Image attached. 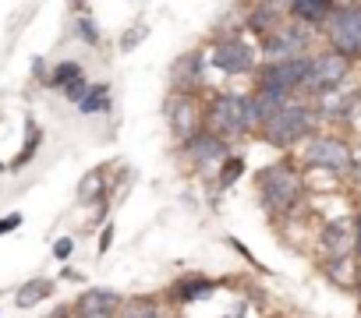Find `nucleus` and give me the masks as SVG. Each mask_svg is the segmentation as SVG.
Segmentation results:
<instances>
[{
    "label": "nucleus",
    "mask_w": 361,
    "mask_h": 318,
    "mask_svg": "<svg viewBox=\"0 0 361 318\" xmlns=\"http://www.w3.org/2000/svg\"><path fill=\"white\" fill-rule=\"evenodd\" d=\"M216 290V283L213 279H206V276H185V279H177L173 283V297L180 300V304H192V300H202V297H209Z\"/></svg>",
    "instance_id": "18"
},
{
    "label": "nucleus",
    "mask_w": 361,
    "mask_h": 318,
    "mask_svg": "<svg viewBox=\"0 0 361 318\" xmlns=\"http://www.w3.org/2000/svg\"><path fill=\"white\" fill-rule=\"evenodd\" d=\"M78 36H82L85 43H99V32H96L92 18H82V22H78Z\"/></svg>",
    "instance_id": "27"
},
{
    "label": "nucleus",
    "mask_w": 361,
    "mask_h": 318,
    "mask_svg": "<svg viewBox=\"0 0 361 318\" xmlns=\"http://www.w3.org/2000/svg\"><path fill=\"white\" fill-rule=\"evenodd\" d=\"M305 167L312 170H329V174H343L354 167V152L343 138L336 134H315L305 145Z\"/></svg>",
    "instance_id": "4"
},
{
    "label": "nucleus",
    "mask_w": 361,
    "mask_h": 318,
    "mask_svg": "<svg viewBox=\"0 0 361 318\" xmlns=\"http://www.w3.org/2000/svg\"><path fill=\"white\" fill-rule=\"evenodd\" d=\"M213 64H216L224 75H248V71H255V46H252L248 39L227 36V39L216 43Z\"/></svg>",
    "instance_id": "10"
},
{
    "label": "nucleus",
    "mask_w": 361,
    "mask_h": 318,
    "mask_svg": "<svg viewBox=\"0 0 361 318\" xmlns=\"http://www.w3.org/2000/svg\"><path fill=\"white\" fill-rule=\"evenodd\" d=\"M0 174H4V163H0Z\"/></svg>",
    "instance_id": "34"
},
{
    "label": "nucleus",
    "mask_w": 361,
    "mask_h": 318,
    "mask_svg": "<svg viewBox=\"0 0 361 318\" xmlns=\"http://www.w3.org/2000/svg\"><path fill=\"white\" fill-rule=\"evenodd\" d=\"M78 78H85V71H82V64H75V61H64V64H57L54 71H50V89H68L71 82H78Z\"/></svg>",
    "instance_id": "23"
},
{
    "label": "nucleus",
    "mask_w": 361,
    "mask_h": 318,
    "mask_svg": "<svg viewBox=\"0 0 361 318\" xmlns=\"http://www.w3.org/2000/svg\"><path fill=\"white\" fill-rule=\"evenodd\" d=\"M354 251L361 255V216H357V223H354Z\"/></svg>",
    "instance_id": "32"
},
{
    "label": "nucleus",
    "mask_w": 361,
    "mask_h": 318,
    "mask_svg": "<svg viewBox=\"0 0 361 318\" xmlns=\"http://www.w3.org/2000/svg\"><path fill=\"white\" fill-rule=\"evenodd\" d=\"M308 43H312V32L305 29V25H298V22H280L266 39H262V53L269 57V64H276V61H298V57H308L305 50H308Z\"/></svg>",
    "instance_id": "7"
},
{
    "label": "nucleus",
    "mask_w": 361,
    "mask_h": 318,
    "mask_svg": "<svg viewBox=\"0 0 361 318\" xmlns=\"http://www.w3.org/2000/svg\"><path fill=\"white\" fill-rule=\"evenodd\" d=\"M276 25H280V8H276V4H259V8H252V15H248V29H252V32H259V36L266 39Z\"/></svg>",
    "instance_id": "20"
},
{
    "label": "nucleus",
    "mask_w": 361,
    "mask_h": 318,
    "mask_svg": "<svg viewBox=\"0 0 361 318\" xmlns=\"http://www.w3.org/2000/svg\"><path fill=\"white\" fill-rule=\"evenodd\" d=\"M110 244H114V227H103V234H99V255H106Z\"/></svg>",
    "instance_id": "31"
},
{
    "label": "nucleus",
    "mask_w": 361,
    "mask_h": 318,
    "mask_svg": "<svg viewBox=\"0 0 361 318\" xmlns=\"http://www.w3.org/2000/svg\"><path fill=\"white\" fill-rule=\"evenodd\" d=\"M78 195H82V202H96V198L103 195V170H99V167H96V170H89V174L82 177Z\"/></svg>",
    "instance_id": "25"
},
{
    "label": "nucleus",
    "mask_w": 361,
    "mask_h": 318,
    "mask_svg": "<svg viewBox=\"0 0 361 318\" xmlns=\"http://www.w3.org/2000/svg\"><path fill=\"white\" fill-rule=\"evenodd\" d=\"M241 174H245V159H241V155H227L224 163H220L216 184H220V188H231V184H234V181H238Z\"/></svg>",
    "instance_id": "24"
},
{
    "label": "nucleus",
    "mask_w": 361,
    "mask_h": 318,
    "mask_svg": "<svg viewBox=\"0 0 361 318\" xmlns=\"http://www.w3.org/2000/svg\"><path fill=\"white\" fill-rule=\"evenodd\" d=\"M202 64H206V53H185L177 64H173V85H177V92H188V89H195L199 82H202Z\"/></svg>",
    "instance_id": "16"
},
{
    "label": "nucleus",
    "mask_w": 361,
    "mask_h": 318,
    "mask_svg": "<svg viewBox=\"0 0 361 318\" xmlns=\"http://www.w3.org/2000/svg\"><path fill=\"white\" fill-rule=\"evenodd\" d=\"M227 318H245V307H241V304H234V307H231V314H227Z\"/></svg>",
    "instance_id": "33"
},
{
    "label": "nucleus",
    "mask_w": 361,
    "mask_h": 318,
    "mask_svg": "<svg viewBox=\"0 0 361 318\" xmlns=\"http://www.w3.org/2000/svg\"><path fill=\"white\" fill-rule=\"evenodd\" d=\"M71 251H75V241H71V237H61V241L54 244V255H57L61 262H68V258H71Z\"/></svg>",
    "instance_id": "29"
},
{
    "label": "nucleus",
    "mask_w": 361,
    "mask_h": 318,
    "mask_svg": "<svg viewBox=\"0 0 361 318\" xmlns=\"http://www.w3.org/2000/svg\"><path fill=\"white\" fill-rule=\"evenodd\" d=\"M85 92H89V82H85V78H78V82H71V85L64 89V96H68L71 103H78V99H82Z\"/></svg>",
    "instance_id": "28"
},
{
    "label": "nucleus",
    "mask_w": 361,
    "mask_h": 318,
    "mask_svg": "<svg viewBox=\"0 0 361 318\" xmlns=\"http://www.w3.org/2000/svg\"><path fill=\"white\" fill-rule=\"evenodd\" d=\"M308 61L312 57H298V61H276V64H266L259 71V89H276V92H294L305 85L308 78Z\"/></svg>",
    "instance_id": "8"
},
{
    "label": "nucleus",
    "mask_w": 361,
    "mask_h": 318,
    "mask_svg": "<svg viewBox=\"0 0 361 318\" xmlns=\"http://www.w3.org/2000/svg\"><path fill=\"white\" fill-rule=\"evenodd\" d=\"M315 127V110L308 103H287L276 117H269L262 124V134L269 145H294L301 138H308Z\"/></svg>",
    "instance_id": "2"
},
{
    "label": "nucleus",
    "mask_w": 361,
    "mask_h": 318,
    "mask_svg": "<svg viewBox=\"0 0 361 318\" xmlns=\"http://www.w3.org/2000/svg\"><path fill=\"white\" fill-rule=\"evenodd\" d=\"M145 36H149V25H131V29L121 36V53H131V50H135V46H138Z\"/></svg>",
    "instance_id": "26"
},
{
    "label": "nucleus",
    "mask_w": 361,
    "mask_h": 318,
    "mask_svg": "<svg viewBox=\"0 0 361 318\" xmlns=\"http://www.w3.org/2000/svg\"><path fill=\"white\" fill-rule=\"evenodd\" d=\"M163 110H166L170 131H173L180 141H192V138L199 134V103H195L192 92H173Z\"/></svg>",
    "instance_id": "9"
},
{
    "label": "nucleus",
    "mask_w": 361,
    "mask_h": 318,
    "mask_svg": "<svg viewBox=\"0 0 361 318\" xmlns=\"http://www.w3.org/2000/svg\"><path fill=\"white\" fill-rule=\"evenodd\" d=\"M259 195L269 212H287L301 198V177L290 163H273L259 174Z\"/></svg>",
    "instance_id": "1"
},
{
    "label": "nucleus",
    "mask_w": 361,
    "mask_h": 318,
    "mask_svg": "<svg viewBox=\"0 0 361 318\" xmlns=\"http://www.w3.org/2000/svg\"><path fill=\"white\" fill-rule=\"evenodd\" d=\"M347 75H350V61L329 50V53H319V57L308 61V78H305L301 89L312 92V96H329V92L343 89Z\"/></svg>",
    "instance_id": "5"
},
{
    "label": "nucleus",
    "mask_w": 361,
    "mask_h": 318,
    "mask_svg": "<svg viewBox=\"0 0 361 318\" xmlns=\"http://www.w3.org/2000/svg\"><path fill=\"white\" fill-rule=\"evenodd\" d=\"M124 297L117 290H106V286H92L85 290L78 300H75V314L78 318H117Z\"/></svg>",
    "instance_id": "11"
},
{
    "label": "nucleus",
    "mask_w": 361,
    "mask_h": 318,
    "mask_svg": "<svg viewBox=\"0 0 361 318\" xmlns=\"http://www.w3.org/2000/svg\"><path fill=\"white\" fill-rule=\"evenodd\" d=\"M333 53L347 57L350 64L361 57V4H333V15L326 22Z\"/></svg>",
    "instance_id": "3"
},
{
    "label": "nucleus",
    "mask_w": 361,
    "mask_h": 318,
    "mask_svg": "<svg viewBox=\"0 0 361 318\" xmlns=\"http://www.w3.org/2000/svg\"><path fill=\"white\" fill-rule=\"evenodd\" d=\"M209 120H213V134H248L255 127V117H252V103L248 96H238V92H227L213 103L209 110Z\"/></svg>",
    "instance_id": "6"
},
{
    "label": "nucleus",
    "mask_w": 361,
    "mask_h": 318,
    "mask_svg": "<svg viewBox=\"0 0 361 318\" xmlns=\"http://www.w3.org/2000/svg\"><path fill=\"white\" fill-rule=\"evenodd\" d=\"M287 11L298 18V25L312 29V25H326V22H329L333 4H326V0H294V4H290Z\"/></svg>",
    "instance_id": "17"
},
{
    "label": "nucleus",
    "mask_w": 361,
    "mask_h": 318,
    "mask_svg": "<svg viewBox=\"0 0 361 318\" xmlns=\"http://www.w3.org/2000/svg\"><path fill=\"white\" fill-rule=\"evenodd\" d=\"M25 220H22V212H11V216H4L0 220V234H11V230H18Z\"/></svg>",
    "instance_id": "30"
},
{
    "label": "nucleus",
    "mask_w": 361,
    "mask_h": 318,
    "mask_svg": "<svg viewBox=\"0 0 361 318\" xmlns=\"http://www.w3.org/2000/svg\"><path fill=\"white\" fill-rule=\"evenodd\" d=\"M248 103H252L255 124H266L269 117H276V113L290 103V96H287V92H276V89H255V92L248 96Z\"/></svg>",
    "instance_id": "14"
},
{
    "label": "nucleus",
    "mask_w": 361,
    "mask_h": 318,
    "mask_svg": "<svg viewBox=\"0 0 361 318\" xmlns=\"http://www.w3.org/2000/svg\"><path fill=\"white\" fill-rule=\"evenodd\" d=\"M110 110V89L106 85H89V92L78 99V113L92 117V113H103Z\"/></svg>",
    "instance_id": "22"
},
{
    "label": "nucleus",
    "mask_w": 361,
    "mask_h": 318,
    "mask_svg": "<svg viewBox=\"0 0 361 318\" xmlns=\"http://www.w3.org/2000/svg\"><path fill=\"white\" fill-rule=\"evenodd\" d=\"M185 148L192 155V167H199V170H213L227 159V141L213 131H199L192 141H185Z\"/></svg>",
    "instance_id": "12"
},
{
    "label": "nucleus",
    "mask_w": 361,
    "mask_h": 318,
    "mask_svg": "<svg viewBox=\"0 0 361 318\" xmlns=\"http://www.w3.org/2000/svg\"><path fill=\"white\" fill-rule=\"evenodd\" d=\"M117 318H163L156 297H135V300H124Z\"/></svg>",
    "instance_id": "21"
},
{
    "label": "nucleus",
    "mask_w": 361,
    "mask_h": 318,
    "mask_svg": "<svg viewBox=\"0 0 361 318\" xmlns=\"http://www.w3.org/2000/svg\"><path fill=\"white\" fill-rule=\"evenodd\" d=\"M357 170H361V159H357Z\"/></svg>",
    "instance_id": "35"
},
{
    "label": "nucleus",
    "mask_w": 361,
    "mask_h": 318,
    "mask_svg": "<svg viewBox=\"0 0 361 318\" xmlns=\"http://www.w3.org/2000/svg\"><path fill=\"white\" fill-rule=\"evenodd\" d=\"M361 106V92L354 89H336V92H329V96H322V113L326 117H333V120H350L354 117V110Z\"/></svg>",
    "instance_id": "15"
},
{
    "label": "nucleus",
    "mask_w": 361,
    "mask_h": 318,
    "mask_svg": "<svg viewBox=\"0 0 361 318\" xmlns=\"http://www.w3.org/2000/svg\"><path fill=\"white\" fill-rule=\"evenodd\" d=\"M322 248L329 251V258H350L354 251V223L350 220H333L322 227Z\"/></svg>",
    "instance_id": "13"
},
{
    "label": "nucleus",
    "mask_w": 361,
    "mask_h": 318,
    "mask_svg": "<svg viewBox=\"0 0 361 318\" xmlns=\"http://www.w3.org/2000/svg\"><path fill=\"white\" fill-rule=\"evenodd\" d=\"M50 293H54V279H25V286L15 290V304L29 311V307L43 304Z\"/></svg>",
    "instance_id": "19"
}]
</instances>
